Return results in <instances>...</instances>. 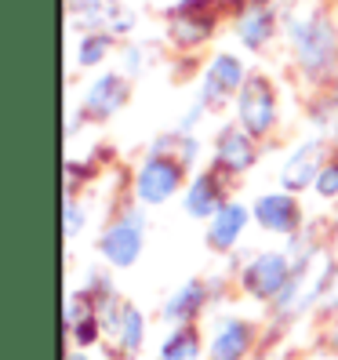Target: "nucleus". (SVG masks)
<instances>
[{
	"instance_id": "f257e3e1",
	"label": "nucleus",
	"mask_w": 338,
	"mask_h": 360,
	"mask_svg": "<svg viewBox=\"0 0 338 360\" xmlns=\"http://www.w3.org/2000/svg\"><path fill=\"white\" fill-rule=\"evenodd\" d=\"M287 40H291V55L309 80H324L334 77L338 70V26L331 22L327 11H309L287 22Z\"/></svg>"
},
{
	"instance_id": "f03ea898",
	"label": "nucleus",
	"mask_w": 338,
	"mask_h": 360,
	"mask_svg": "<svg viewBox=\"0 0 338 360\" xmlns=\"http://www.w3.org/2000/svg\"><path fill=\"white\" fill-rule=\"evenodd\" d=\"M186 172H189V167L178 157L153 153L150 150V157L135 167V200L142 207L167 204L175 193H182V189H186Z\"/></svg>"
},
{
	"instance_id": "7ed1b4c3",
	"label": "nucleus",
	"mask_w": 338,
	"mask_h": 360,
	"mask_svg": "<svg viewBox=\"0 0 338 360\" xmlns=\"http://www.w3.org/2000/svg\"><path fill=\"white\" fill-rule=\"evenodd\" d=\"M142 248H145V215H142V204L128 207L102 229L98 237V255L105 259V266L113 269H131L142 259Z\"/></svg>"
},
{
	"instance_id": "20e7f679",
	"label": "nucleus",
	"mask_w": 338,
	"mask_h": 360,
	"mask_svg": "<svg viewBox=\"0 0 338 360\" xmlns=\"http://www.w3.org/2000/svg\"><path fill=\"white\" fill-rule=\"evenodd\" d=\"M291 281H294V262L284 251H259V255H251L247 266L240 269V288L251 299L269 302V306L287 291Z\"/></svg>"
},
{
	"instance_id": "39448f33",
	"label": "nucleus",
	"mask_w": 338,
	"mask_h": 360,
	"mask_svg": "<svg viewBox=\"0 0 338 360\" xmlns=\"http://www.w3.org/2000/svg\"><path fill=\"white\" fill-rule=\"evenodd\" d=\"M237 124L244 131H251L255 139H266L277 128V91L273 84L259 73H251L247 84L237 95Z\"/></svg>"
},
{
	"instance_id": "423d86ee",
	"label": "nucleus",
	"mask_w": 338,
	"mask_h": 360,
	"mask_svg": "<svg viewBox=\"0 0 338 360\" xmlns=\"http://www.w3.org/2000/svg\"><path fill=\"white\" fill-rule=\"evenodd\" d=\"M247 66L240 55H229V51H219L211 55V62L204 66V80H200V102L207 105H222L229 98H237L240 88L247 84Z\"/></svg>"
},
{
	"instance_id": "0eeeda50",
	"label": "nucleus",
	"mask_w": 338,
	"mask_h": 360,
	"mask_svg": "<svg viewBox=\"0 0 338 360\" xmlns=\"http://www.w3.org/2000/svg\"><path fill=\"white\" fill-rule=\"evenodd\" d=\"M324 164H327V142L324 139L299 142L287 153L284 167H280V189H287V193H294V197H299L302 189H313L316 175L324 172Z\"/></svg>"
},
{
	"instance_id": "6e6552de",
	"label": "nucleus",
	"mask_w": 338,
	"mask_h": 360,
	"mask_svg": "<svg viewBox=\"0 0 338 360\" xmlns=\"http://www.w3.org/2000/svg\"><path fill=\"white\" fill-rule=\"evenodd\" d=\"M70 15H73V26H80L84 33L124 37L135 30V15L120 11L117 0H70Z\"/></svg>"
},
{
	"instance_id": "1a4fd4ad",
	"label": "nucleus",
	"mask_w": 338,
	"mask_h": 360,
	"mask_svg": "<svg viewBox=\"0 0 338 360\" xmlns=\"http://www.w3.org/2000/svg\"><path fill=\"white\" fill-rule=\"evenodd\" d=\"M251 215L266 233H277V237H299L302 229V204L294 193L280 189V193H262L251 204Z\"/></svg>"
},
{
	"instance_id": "9d476101",
	"label": "nucleus",
	"mask_w": 338,
	"mask_h": 360,
	"mask_svg": "<svg viewBox=\"0 0 338 360\" xmlns=\"http://www.w3.org/2000/svg\"><path fill=\"white\" fill-rule=\"evenodd\" d=\"M128 95H131V84L124 73H98L88 84V91H84L80 113L88 120H110L128 105Z\"/></svg>"
},
{
	"instance_id": "9b49d317",
	"label": "nucleus",
	"mask_w": 338,
	"mask_h": 360,
	"mask_svg": "<svg viewBox=\"0 0 338 360\" xmlns=\"http://www.w3.org/2000/svg\"><path fill=\"white\" fill-rule=\"evenodd\" d=\"M215 164L229 175H244L259 164V139L244 131L240 124H226L215 135Z\"/></svg>"
},
{
	"instance_id": "f8f14e48",
	"label": "nucleus",
	"mask_w": 338,
	"mask_h": 360,
	"mask_svg": "<svg viewBox=\"0 0 338 360\" xmlns=\"http://www.w3.org/2000/svg\"><path fill=\"white\" fill-rule=\"evenodd\" d=\"M233 33L247 51H262L277 33V8L273 0H247L233 18Z\"/></svg>"
},
{
	"instance_id": "ddd939ff",
	"label": "nucleus",
	"mask_w": 338,
	"mask_h": 360,
	"mask_svg": "<svg viewBox=\"0 0 338 360\" xmlns=\"http://www.w3.org/2000/svg\"><path fill=\"white\" fill-rule=\"evenodd\" d=\"M255 349V328L244 316H222L207 338V360H247Z\"/></svg>"
},
{
	"instance_id": "4468645a",
	"label": "nucleus",
	"mask_w": 338,
	"mask_h": 360,
	"mask_svg": "<svg viewBox=\"0 0 338 360\" xmlns=\"http://www.w3.org/2000/svg\"><path fill=\"white\" fill-rule=\"evenodd\" d=\"M66 335L77 349H88L95 346V338H105L102 335V321H98V306H95V295L91 291H73L66 299Z\"/></svg>"
},
{
	"instance_id": "2eb2a0df",
	"label": "nucleus",
	"mask_w": 338,
	"mask_h": 360,
	"mask_svg": "<svg viewBox=\"0 0 338 360\" xmlns=\"http://www.w3.org/2000/svg\"><path fill=\"white\" fill-rule=\"evenodd\" d=\"M255 219L251 215V207L240 204V200H226L215 215L207 219V248L211 251H233L244 237L247 222Z\"/></svg>"
},
{
	"instance_id": "dca6fc26",
	"label": "nucleus",
	"mask_w": 338,
	"mask_h": 360,
	"mask_svg": "<svg viewBox=\"0 0 338 360\" xmlns=\"http://www.w3.org/2000/svg\"><path fill=\"white\" fill-rule=\"evenodd\" d=\"M226 204V197H222V186H219V179L211 175V172H200V175H193L186 182V189H182V207H186V215L189 219H211L215 211Z\"/></svg>"
},
{
	"instance_id": "f3484780",
	"label": "nucleus",
	"mask_w": 338,
	"mask_h": 360,
	"mask_svg": "<svg viewBox=\"0 0 338 360\" xmlns=\"http://www.w3.org/2000/svg\"><path fill=\"white\" fill-rule=\"evenodd\" d=\"M204 306H207V284L204 281H186L182 288L171 291V299L164 302L160 316L167 324H193Z\"/></svg>"
},
{
	"instance_id": "a211bd4d",
	"label": "nucleus",
	"mask_w": 338,
	"mask_h": 360,
	"mask_svg": "<svg viewBox=\"0 0 338 360\" xmlns=\"http://www.w3.org/2000/svg\"><path fill=\"white\" fill-rule=\"evenodd\" d=\"M157 360H200V335L193 324H175V331L164 338Z\"/></svg>"
},
{
	"instance_id": "6ab92c4d",
	"label": "nucleus",
	"mask_w": 338,
	"mask_h": 360,
	"mask_svg": "<svg viewBox=\"0 0 338 360\" xmlns=\"http://www.w3.org/2000/svg\"><path fill=\"white\" fill-rule=\"evenodd\" d=\"M113 346H117L120 353H128V356H135V353L145 346V316H142L138 306L128 302V309H124V321H120V328H117Z\"/></svg>"
},
{
	"instance_id": "aec40b11",
	"label": "nucleus",
	"mask_w": 338,
	"mask_h": 360,
	"mask_svg": "<svg viewBox=\"0 0 338 360\" xmlns=\"http://www.w3.org/2000/svg\"><path fill=\"white\" fill-rule=\"evenodd\" d=\"M113 51V33H84L77 44V66L84 70H98Z\"/></svg>"
},
{
	"instance_id": "412c9836",
	"label": "nucleus",
	"mask_w": 338,
	"mask_h": 360,
	"mask_svg": "<svg viewBox=\"0 0 338 360\" xmlns=\"http://www.w3.org/2000/svg\"><path fill=\"white\" fill-rule=\"evenodd\" d=\"M211 33V18H186V15H171V40L178 48H197L204 44Z\"/></svg>"
},
{
	"instance_id": "4be33fe9",
	"label": "nucleus",
	"mask_w": 338,
	"mask_h": 360,
	"mask_svg": "<svg viewBox=\"0 0 338 360\" xmlns=\"http://www.w3.org/2000/svg\"><path fill=\"white\" fill-rule=\"evenodd\" d=\"M313 193L324 197V200H338V160H327V164H324V172L316 175Z\"/></svg>"
},
{
	"instance_id": "5701e85b",
	"label": "nucleus",
	"mask_w": 338,
	"mask_h": 360,
	"mask_svg": "<svg viewBox=\"0 0 338 360\" xmlns=\"http://www.w3.org/2000/svg\"><path fill=\"white\" fill-rule=\"evenodd\" d=\"M142 66H145V51H142V48L128 44V48L120 51V73H124V77H135V73H142Z\"/></svg>"
},
{
	"instance_id": "b1692460",
	"label": "nucleus",
	"mask_w": 338,
	"mask_h": 360,
	"mask_svg": "<svg viewBox=\"0 0 338 360\" xmlns=\"http://www.w3.org/2000/svg\"><path fill=\"white\" fill-rule=\"evenodd\" d=\"M84 222H88V211L80 207V200H66V237H77V233L84 229Z\"/></svg>"
},
{
	"instance_id": "393cba45",
	"label": "nucleus",
	"mask_w": 338,
	"mask_h": 360,
	"mask_svg": "<svg viewBox=\"0 0 338 360\" xmlns=\"http://www.w3.org/2000/svg\"><path fill=\"white\" fill-rule=\"evenodd\" d=\"M324 309H338V266H334V277H331V288H327Z\"/></svg>"
},
{
	"instance_id": "a878e982",
	"label": "nucleus",
	"mask_w": 338,
	"mask_h": 360,
	"mask_svg": "<svg viewBox=\"0 0 338 360\" xmlns=\"http://www.w3.org/2000/svg\"><path fill=\"white\" fill-rule=\"evenodd\" d=\"M66 360H91V356H88V349H73Z\"/></svg>"
},
{
	"instance_id": "bb28decb",
	"label": "nucleus",
	"mask_w": 338,
	"mask_h": 360,
	"mask_svg": "<svg viewBox=\"0 0 338 360\" xmlns=\"http://www.w3.org/2000/svg\"><path fill=\"white\" fill-rule=\"evenodd\" d=\"M331 346H334V353H338V324H334V331H331Z\"/></svg>"
},
{
	"instance_id": "cd10ccee",
	"label": "nucleus",
	"mask_w": 338,
	"mask_h": 360,
	"mask_svg": "<svg viewBox=\"0 0 338 360\" xmlns=\"http://www.w3.org/2000/svg\"><path fill=\"white\" fill-rule=\"evenodd\" d=\"M334 105H338V70H334Z\"/></svg>"
},
{
	"instance_id": "c85d7f7f",
	"label": "nucleus",
	"mask_w": 338,
	"mask_h": 360,
	"mask_svg": "<svg viewBox=\"0 0 338 360\" xmlns=\"http://www.w3.org/2000/svg\"><path fill=\"white\" fill-rule=\"evenodd\" d=\"M313 360H320V356H313Z\"/></svg>"
}]
</instances>
